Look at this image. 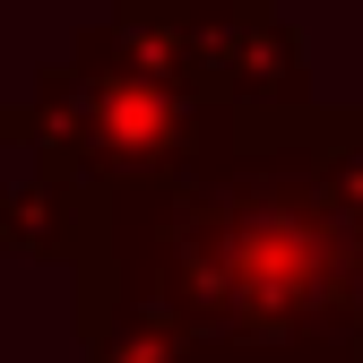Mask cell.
I'll list each match as a JSON object with an SVG mask.
<instances>
[{"label": "cell", "instance_id": "cell-1", "mask_svg": "<svg viewBox=\"0 0 363 363\" xmlns=\"http://www.w3.org/2000/svg\"><path fill=\"white\" fill-rule=\"evenodd\" d=\"M69 268L86 363H354L363 113H234L191 173L96 191Z\"/></svg>", "mask_w": 363, "mask_h": 363}, {"label": "cell", "instance_id": "cell-2", "mask_svg": "<svg viewBox=\"0 0 363 363\" xmlns=\"http://www.w3.org/2000/svg\"><path fill=\"white\" fill-rule=\"evenodd\" d=\"M225 121L234 113H216L182 78L139 61L130 35L113 18H96L52 69H35L18 104H0V147H26L78 182H96V191H121V182L191 173L225 139Z\"/></svg>", "mask_w": 363, "mask_h": 363}, {"label": "cell", "instance_id": "cell-3", "mask_svg": "<svg viewBox=\"0 0 363 363\" xmlns=\"http://www.w3.org/2000/svg\"><path fill=\"white\" fill-rule=\"evenodd\" d=\"M130 52L182 78L216 113H259V104H303L311 96V52L268 0H113L104 9Z\"/></svg>", "mask_w": 363, "mask_h": 363}, {"label": "cell", "instance_id": "cell-4", "mask_svg": "<svg viewBox=\"0 0 363 363\" xmlns=\"http://www.w3.org/2000/svg\"><path fill=\"white\" fill-rule=\"evenodd\" d=\"M86 216H96V182L35 156V173L0 191V251L9 259H78Z\"/></svg>", "mask_w": 363, "mask_h": 363}, {"label": "cell", "instance_id": "cell-5", "mask_svg": "<svg viewBox=\"0 0 363 363\" xmlns=\"http://www.w3.org/2000/svg\"><path fill=\"white\" fill-rule=\"evenodd\" d=\"M354 363H363V346H354Z\"/></svg>", "mask_w": 363, "mask_h": 363}]
</instances>
